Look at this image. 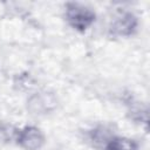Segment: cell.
<instances>
[{
	"mask_svg": "<svg viewBox=\"0 0 150 150\" xmlns=\"http://www.w3.org/2000/svg\"><path fill=\"white\" fill-rule=\"evenodd\" d=\"M63 16L68 26L79 33L87 32L96 21L95 11L91 7L76 1L64 4Z\"/></svg>",
	"mask_w": 150,
	"mask_h": 150,
	"instance_id": "1",
	"label": "cell"
},
{
	"mask_svg": "<svg viewBox=\"0 0 150 150\" xmlns=\"http://www.w3.org/2000/svg\"><path fill=\"white\" fill-rule=\"evenodd\" d=\"M138 18L131 11L118 8L112 13L108 25V33L114 38H130L138 29Z\"/></svg>",
	"mask_w": 150,
	"mask_h": 150,
	"instance_id": "2",
	"label": "cell"
},
{
	"mask_svg": "<svg viewBox=\"0 0 150 150\" xmlns=\"http://www.w3.org/2000/svg\"><path fill=\"white\" fill-rule=\"evenodd\" d=\"M12 139L22 150H41L46 144V135L36 125L14 128Z\"/></svg>",
	"mask_w": 150,
	"mask_h": 150,
	"instance_id": "3",
	"label": "cell"
},
{
	"mask_svg": "<svg viewBox=\"0 0 150 150\" xmlns=\"http://www.w3.org/2000/svg\"><path fill=\"white\" fill-rule=\"evenodd\" d=\"M57 107V98L54 93L41 90L32 94L27 100V110L32 115H47Z\"/></svg>",
	"mask_w": 150,
	"mask_h": 150,
	"instance_id": "4",
	"label": "cell"
},
{
	"mask_svg": "<svg viewBox=\"0 0 150 150\" xmlns=\"http://www.w3.org/2000/svg\"><path fill=\"white\" fill-rule=\"evenodd\" d=\"M103 150H139V143L130 137L112 135L105 143Z\"/></svg>",
	"mask_w": 150,
	"mask_h": 150,
	"instance_id": "5",
	"label": "cell"
},
{
	"mask_svg": "<svg viewBox=\"0 0 150 150\" xmlns=\"http://www.w3.org/2000/svg\"><path fill=\"white\" fill-rule=\"evenodd\" d=\"M128 117L138 124H143V125H148V107L139 103V102H135L132 101L131 103H129L128 107Z\"/></svg>",
	"mask_w": 150,
	"mask_h": 150,
	"instance_id": "6",
	"label": "cell"
}]
</instances>
